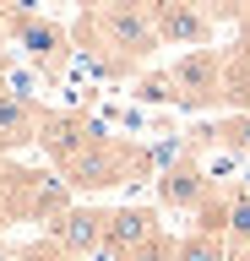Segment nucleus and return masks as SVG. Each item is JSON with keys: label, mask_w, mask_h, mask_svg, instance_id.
Wrapping results in <instances>:
<instances>
[{"label": "nucleus", "mask_w": 250, "mask_h": 261, "mask_svg": "<svg viewBox=\"0 0 250 261\" xmlns=\"http://www.w3.org/2000/svg\"><path fill=\"white\" fill-rule=\"evenodd\" d=\"M98 28H103V38H109V49H120L125 60H147L152 49L163 44L147 0H109L98 11Z\"/></svg>", "instance_id": "1"}, {"label": "nucleus", "mask_w": 250, "mask_h": 261, "mask_svg": "<svg viewBox=\"0 0 250 261\" xmlns=\"http://www.w3.org/2000/svg\"><path fill=\"white\" fill-rule=\"evenodd\" d=\"M6 33L27 49V60H33L38 71H49V76H60V71H66V33L54 28V22H44L38 11H22Z\"/></svg>", "instance_id": "2"}, {"label": "nucleus", "mask_w": 250, "mask_h": 261, "mask_svg": "<svg viewBox=\"0 0 250 261\" xmlns=\"http://www.w3.org/2000/svg\"><path fill=\"white\" fill-rule=\"evenodd\" d=\"M163 234L158 228V212L152 207H120V212H109V228H103V250L115 261H125L131 250H142V245H152Z\"/></svg>", "instance_id": "3"}, {"label": "nucleus", "mask_w": 250, "mask_h": 261, "mask_svg": "<svg viewBox=\"0 0 250 261\" xmlns=\"http://www.w3.org/2000/svg\"><path fill=\"white\" fill-rule=\"evenodd\" d=\"M147 11H152V22H158V38H174V44H207V16L190 6V0H147Z\"/></svg>", "instance_id": "4"}, {"label": "nucleus", "mask_w": 250, "mask_h": 261, "mask_svg": "<svg viewBox=\"0 0 250 261\" xmlns=\"http://www.w3.org/2000/svg\"><path fill=\"white\" fill-rule=\"evenodd\" d=\"M103 228H109V212H98V207H66L60 218H54V240L66 245L71 256H87V250L103 245Z\"/></svg>", "instance_id": "5"}, {"label": "nucleus", "mask_w": 250, "mask_h": 261, "mask_svg": "<svg viewBox=\"0 0 250 261\" xmlns=\"http://www.w3.org/2000/svg\"><path fill=\"white\" fill-rule=\"evenodd\" d=\"M38 109L27 98H17L11 87H0V152H11V147H27L38 142Z\"/></svg>", "instance_id": "6"}, {"label": "nucleus", "mask_w": 250, "mask_h": 261, "mask_svg": "<svg viewBox=\"0 0 250 261\" xmlns=\"http://www.w3.org/2000/svg\"><path fill=\"white\" fill-rule=\"evenodd\" d=\"M158 201L174 207V212L201 207V201H207V179H201V169H196V163H174V169H163V174H158Z\"/></svg>", "instance_id": "7"}, {"label": "nucleus", "mask_w": 250, "mask_h": 261, "mask_svg": "<svg viewBox=\"0 0 250 261\" xmlns=\"http://www.w3.org/2000/svg\"><path fill=\"white\" fill-rule=\"evenodd\" d=\"M71 179H76V185H115V179H120V163L109 158V152H98V147L82 142V152L71 158Z\"/></svg>", "instance_id": "8"}, {"label": "nucleus", "mask_w": 250, "mask_h": 261, "mask_svg": "<svg viewBox=\"0 0 250 261\" xmlns=\"http://www.w3.org/2000/svg\"><path fill=\"white\" fill-rule=\"evenodd\" d=\"M174 261H229V240H223V234L196 228V234L174 240Z\"/></svg>", "instance_id": "9"}, {"label": "nucleus", "mask_w": 250, "mask_h": 261, "mask_svg": "<svg viewBox=\"0 0 250 261\" xmlns=\"http://www.w3.org/2000/svg\"><path fill=\"white\" fill-rule=\"evenodd\" d=\"M229 250H245L250 256V196H234L229 201V228H223Z\"/></svg>", "instance_id": "10"}, {"label": "nucleus", "mask_w": 250, "mask_h": 261, "mask_svg": "<svg viewBox=\"0 0 250 261\" xmlns=\"http://www.w3.org/2000/svg\"><path fill=\"white\" fill-rule=\"evenodd\" d=\"M229 147H239V152H250V114H239V120H229V125L217 130Z\"/></svg>", "instance_id": "11"}, {"label": "nucleus", "mask_w": 250, "mask_h": 261, "mask_svg": "<svg viewBox=\"0 0 250 261\" xmlns=\"http://www.w3.org/2000/svg\"><path fill=\"white\" fill-rule=\"evenodd\" d=\"M125 261H174V240H163V234H158L152 245H142V250H131Z\"/></svg>", "instance_id": "12"}, {"label": "nucleus", "mask_w": 250, "mask_h": 261, "mask_svg": "<svg viewBox=\"0 0 250 261\" xmlns=\"http://www.w3.org/2000/svg\"><path fill=\"white\" fill-rule=\"evenodd\" d=\"M17 16H22V6H17V0H0V28H11Z\"/></svg>", "instance_id": "13"}, {"label": "nucleus", "mask_w": 250, "mask_h": 261, "mask_svg": "<svg viewBox=\"0 0 250 261\" xmlns=\"http://www.w3.org/2000/svg\"><path fill=\"white\" fill-rule=\"evenodd\" d=\"M82 6H103V0H82Z\"/></svg>", "instance_id": "14"}, {"label": "nucleus", "mask_w": 250, "mask_h": 261, "mask_svg": "<svg viewBox=\"0 0 250 261\" xmlns=\"http://www.w3.org/2000/svg\"><path fill=\"white\" fill-rule=\"evenodd\" d=\"M245 261H250V256H245Z\"/></svg>", "instance_id": "15"}]
</instances>
